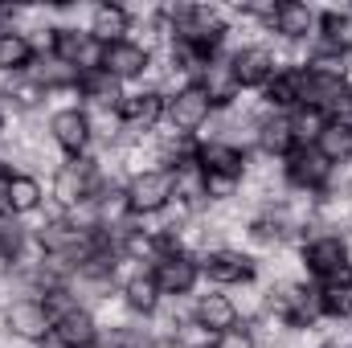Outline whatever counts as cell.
Masks as SVG:
<instances>
[{
    "label": "cell",
    "instance_id": "cell-1",
    "mask_svg": "<svg viewBox=\"0 0 352 348\" xmlns=\"http://www.w3.org/2000/svg\"><path fill=\"white\" fill-rule=\"evenodd\" d=\"M173 25H176L173 58L180 62V70H209L217 45L226 41V21L205 4H188V8L173 12Z\"/></svg>",
    "mask_w": 352,
    "mask_h": 348
},
{
    "label": "cell",
    "instance_id": "cell-2",
    "mask_svg": "<svg viewBox=\"0 0 352 348\" xmlns=\"http://www.w3.org/2000/svg\"><path fill=\"white\" fill-rule=\"evenodd\" d=\"M295 83H299V107H311V111H332L340 102H349L352 90H349V78L336 70V66H303L295 70Z\"/></svg>",
    "mask_w": 352,
    "mask_h": 348
},
{
    "label": "cell",
    "instance_id": "cell-3",
    "mask_svg": "<svg viewBox=\"0 0 352 348\" xmlns=\"http://www.w3.org/2000/svg\"><path fill=\"white\" fill-rule=\"evenodd\" d=\"M303 266L307 274H316L324 287H336V283H352V254L344 238H316L303 246Z\"/></svg>",
    "mask_w": 352,
    "mask_h": 348
},
{
    "label": "cell",
    "instance_id": "cell-4",
    "mask_svg": "<svg viewBox=\"0 0 352 348\" xmlns=\"http://www.w3.org/2000/svg\"><path fill=\"white\" fill-rule=\"evenodd\" d=\"M176 197V173L173 168H148V173H140L131 184H127V193H123V205L131 209V213H160L168 201Z\"/></svg>",
    "mask_w": 352,
    "mask_h": 348
},
{
    "label": "cell",
    "instance_id": "cell-5",
    "mask_svg": "<svg viewBox=\"0 0 352 348\" xmlns=\"http://www.w3.org/2000/svg\"><path fill=\"white\" fill-rule=\"evenodd\" d=\"M164 115H168V123H173L176 131H197L201 123H209L213 98H209V90L201 87V83H188V87H180L164 102Z\"/></svg>",
    "mask_w": 352,
    "mask_h": 348
},
{
    "label": "cell",
    "instance_id": "cell-6",
    "mask_svg": "<svg viewBox=\"0 0 352 348\" xmlns=\"http://www.w3.org/2000/svg\"><path fill=\"white\" fill-rule=\"evenodd\" d=\"M54 197H58L66 209L94 201V197H98V173H94V164H90V160H70V164H62V168H58V180H54Z\"/></svg>",
    "mask_w": 352,
    "mask_h": 348
},
{
    "label": "cell",
    "instance_id": "cell-7",
    "mask_svg": "<svg viewBox=\"0 0 352 348\" xmlns=\"http://www.w3.org/2000/svg\"><path fill=\"white\" fill-rule=\"evenodd\" d=\"M152 279H156L160 295H188L197 287V279H201V262L192 254H184V250H168L164 259L156 262Z\"/></svg>",
    "mask_w": 352,
    "mask_h": 348
},
{
    "label": "cell",
    "instance_id": "cell-8",
    "mask_svg": "<svg viewBox=\"0 0 352 348\" xmlns=\"http://www.w3.org/2000/svg\"><path fill=\"white\" fill-rule=\"evenodd\" d=\"M328 176H332V164H328L311 144H299V148L287 156V180H291L295 188L324 193V188H328Z\"/></svg>",
    "mask_w": 352,
    "mask_h": 348
},
{
    "label": "cell",
    "instance_id": "cell-9",
    "mask_svg": "<svg viewBox=\"0 0 352 348\" xmlns=\"http://www.w3.org/2000/svg\"><path fill=\"white\" fill-rule=\"evenodd\" d=\"M148 50L144 45H135V41H111V45H102L98 50V66L115 78V83H123V78H140L144 70H148Z\"/></svg>",
    "mask_w": 352,
    "mask_h": 348
},
{
    "label": "cell",
    "instance_id": "cell-10",
    "mask_svg": "<svg viewBox=\"0 0 352 348\" xmlns=\"http://www.w3.org/2000/svg\"><path fill=\"white\" fill-rule=\"evenodd\" d=\"M4 324H8V332L21 336V340H45V336L54 332V320H50V312H45L41 299H16V303L4 312Z\"/></svg>",
    "mask_w": 352,
    "mask_h": 348
},
{
    "label": "cell",
    "instance_id": "cell-11",
    "mask_svg": "<svg viewBox=\"0 0 352 348\" xmlns=\"http://www.w3.org/2000/svg\"><path fill=\"white\" fill-rule=\"evenodd\" d=\"M50 131H54L58 148H62L70 160H82V152H87V144H90V119H87V111H78V107L58 111V115L50 119Z\"/></svg>",
    "mask_w": 352,
    "mask_h": 348
},
{
    "label": "cell",
    "instance_id": "cell-12",
    "mask_svg": "<svg viewBox=\"0 0 352 348\" xmlns=\"http://www.w3.org/2000/svg\"><path fill=\"white\" fill-rule=\"evenodd\" d=\"M230 74H234V87H266L278 66H274V54L263 45H250V50H238L230 58Z\"/></svg>",
    "mask_w": 352,
    "mask_h": 348
},
{
    "label": "cell",
    "instance_id": "cell-13",
    "mask_svg": "<svg viewBox=\"0 0 352 348\" xmlns=\"http://www.w3.org/2000/svg\"><path fill=\"white\" fill-rule=\"evenodd\" d=\"M164 94L160 90H135V94H123L115 102V115L127 123V127H152L164 119Z\"/></svg>",
    "mask_w": 352,
    "mask_h": 348
},
{
    "label": "cell",
    "instance_id": "cell-14",
    "mask_svg": "<svg viewBox=\"0 0 352 348\" xmlns=\"http://www.w3.org/2000/svg\"><path fill=\"white\" fill-rule=\"evenodd\" d=\"M50 336H54V345H62V348H94L98 345V324H94V316L87 307H74V312L54 320Z\"/></svg>",
    "mask_w": 352,
    "mask_h": 348
},
{
    "label": "cell",
    "instance_id": "cell-15",
    "mask_svg": "<svg viewBox=\"0 0 352 348\" xmlns=\"http://www.w3.org/2000/svg\"><path fill=\"white\" fill-rule=\"evenodd\" d=\"M192 164L201 168V173H213V176H234V180H242V168H246V152L242 148H234V144H201L197 152H192Z\"/></svg>",
    "mask_w": 352,
    "mask_h": 348
},
{
    "label": "cell",
    "instance_id": "cell-16",
    "mask_svg": "<svg viewBox=\"0 0 352 348\" xmlns=\"http://www.w3.org/2000/svg\"><path fill=\"white\" fill-rule=\"evenodd\" d=\"M201 270H205L213 283H221V287H230V283H250V279H254V262L246 259L242 250H209V254L201 259Z\"/></svg>",
    "mask_w": 352,
    "mask_h": 348
},
{
    "label": "cell",
    "instance_id": "cell-17",
    "mask_svg": "<svg viewBox=\"0 0 352 348\" xmlns=\"http://www.w3.org/2000/svg\"><path fill=\"white\" fill-rule=\"evenodd\" d=\"M94 37L90 33H78V29H54L50 33V54H54V62H62V66H82V62H90L94 58ZM94 66H98V58H94Z\"/></svg>",
    "mask_w": 352,
    "mask_h": 348
},
{
    "label": "cell",
    "instance_id": "cell-18",
    "mask_svg": "<svg viewBox=\"0 0 352 348\" xmlns=\"http://www.w3.org/2000/svg\"><path fill=\"white\" fill-rule=\"evenodd\" d=\"M274 312L291 324V328H303L320 316V291L311 287H287L278 299H274Z\"/></svg>",
    "mask_w": 352,
    "mask_h": 348
},
{
    "label": "cell",
    "instance_id": "cell-19",
    "mask_svg": "<svg viewBox=\"0 0 352 348\" xmlns=\"http://www.w3.org/2000/svg\"><path fill=\"white\" fill-rule=\"evenodd\" d=\"M311 148H316L328 164H349L352 160V119H328Z\"/></svg>",
    "mask_w": 352,
    "mask_h": 348
},
{
    "label": "cell",
    "instance_id": "cell-20",
    "mask_svg": "<svg viewBox=\"0 0 352 348\" xmlns=\"http://www.w3.org/2000/svg\"><path fill=\"white\" fill-rule=\"evenodd\" d=\"M192 316H197L201 328H209V332H217V336L230 332V328H238V307L230 303V295H217V291H213V295H201Z\"/></svg>",
    "mask_w": 352,
    "mask_h": 348
},
{
    "label": "cell",
    "instance_id": "cell-21",
    "mask_svg": "<svg viewBox=\"0 0 352 348\" xmlns=\"http://www.w3.org/2000/svg\"><path fill=\"white\" fill-rule=\"evenodd\" d=\"M270 25L283 33V37H307L311 33V25H316V12L307 8V4H299V0H283V4H274V12H270Z\"/></svg>",
    "mask_w": 352,
    "mask_h": 348
},
{
    "label": "cell",
    "instance_id": "cell-22",
    "mask_svg": "<svg viewBox=\"0 0 352 348\" xmlns=\"http://www.w3.org/2000/svg\"><path fill=\"white\" fill-rule=\"evenodd\" d=\"M127 25H131L127 8H119V4H98V8H94V17H90L87 33L98 41V45H111V41H123Z\"/></svg>",
    "mask_w": 352,
    "mask_h": 348
},
{
    "label": "cell",
    "instance_id": "cell-23",
    "mask_svg": "<svg viewBox=\"0 0 352 348\" xmlns=\"http://www.w3.org/2000/svg\"><path fill=\"white\" fill-rule=\"evenodd\" d=\"M258 144H263L266 156H291L299 144H295V131H291V119H283V115H270L258 123Z\"/></svg>",
    "mask_w": 352,
    "mask_h": 348
},
{
    "label": "cell",
    "instance_id": "cell-24",
    "mask_svg": "<svg viewBox=\"0 0 352 348\" xmlns=\"http://www.w3.org/2000/svg\"><path fill=\"white\" fill-rule=\"evenodd\" d=\"M123 299H127V307L131 312H140V316H152L156 307H160V287H156V279L152 274H131L127 283H123Z\"/></svg>",
    "mask_w": 352,
    "mask_h": 348
},
{
    "label": "cell",
    "instance_id": "cell-25",
    "mask_svg": "<svg viewBox=\"0 0 352 348\" xmlns=\"http://www.w3.org/2000/svg\"><path fill=\"white\" fill-rule=\"evenodd\" d=\"M320 29L328 54H352V12H324Z\"/></svg>",
    "mask_w": 352,
    "mask_h": 348
},
{
    "label": "cell",
    "instance_id": "cell-26",
    "mask_svg": "<svg viewBox=\"0 0 352 348\" xmlns=\"http://www.w3.org/2000/svg\"><path fill=\"white\" fill-rule=\"evenodd\" d=\"M33 66V41L25 33H0V70H29Z\"/></svg>",
    "mask_w": 352,
    "mask_h": 348
},
{
    "label": "cell",
    "instance_id": "cell-27",
    "mask_svg": "<svg viewBox=\"0 0 352 348\" xmlns=\"http://www.w3.org/2000/svg\"><path fill=\"white\" fill-rule=\"evenodd\" d=\"M263 90H266V102H270L274 111H295V107H299V83H295V70H278Z\"/></svg>",
    "mask_w": 352,
    "mask_h": 348
},
{
    "label": "cell",
    "instance_id": "cell-28",
    "mask_svg": "<svg viewBox=\"0 0 352 348\" xmlns=\"http://www.w3.org/2000/svg\"><path fill=\"white\" fill-rule=\"evenodd\" d=\"M78 87H82V94L94 98V102H119V98H123V94H119V83H115L102 66L82 70V74H78Z\"/></svg>",
    "mask_w": 352,
    "mask_h": 348
},
{
    "label": "cell",
    "instance_id": "cell-29",
    "mask_svg": "<svg viewBox=\"0 0 352 348\" xmlns=\"http://www.w3.org/2000/svg\"><path fill=\"white\" fill-rule=\"evenodd\" d=\"M41 205V184L25 173H12V184H8V209L12 213H33Z\"/></svg>",
    "mask_w": 352,
    "mask_h": 348
},
{
    "label": "cell",
    "instance_id": "cell-30",
    "mask_svg": "<svg viewBox=\"0 0 352 348\" xmlns=\"http://www.w3.org/2000/svg\"><path fill=\"white\" fill-rule=\"evenodd\" d=\"M320 316H336V320H352V283H336L320 291Z\"/></svg>",
    "mask_w": 352,
    "mask_h": 348
},
{
    "label": "cell",
    "instance_id": "cell-31",
    "mask_svg": "<svg viewBox=\"0 0 352 348\" xmlns=\"http://www.w3.org/2000/svg\"><path fill=\"white\" fill-rule=\"evenodd\" d=\"M324 123H328V115H320V111H311V107H295V115H291L295 144H316V135L324 131Z\"/></svg>",
    "mask_w": 352,
    "mask_h": 348
},
{
    "label": "cell",
    "instance_id": "cell-32",
    "mask_svg": "<svg viewBox=\"0 0 352 348\" xmlns=\"http://www.w3.org/2000/svg\"><path fill=\"white\" fill-rule=\"evenodd\" d=\"M201 184H205V193L209 197H234V188H238V180L234 176H213V173H201Z\"/></svg>",
    "mask_w": 352,
    "mask_h": 348
},
{
    "label": "cell",
    "instance_id": "cell-33",
    "mask_svg": "<svg viewBox=\"0 0 352 348\" xmlns=\"http://www.w3.org/2000/svg\"><path fill=\"white\" fill-rule=\"evenodd\" d=\"M16 246H21V230H16L12 221H4V217H0V259H12V254H16Z\"/></svg>",
    "mask_w": 352,
    "mask_h": 348
},
{
    "label": "cell",
    "instance_id": "cell-34",
    "mask_svg": "<svg viewBox=\"0 0 352 348\" xmlns=\"http://www.w3.org/2000/svg\"><path fill=\"white\" fill-rule=\"evenodd\" d=\"M213 348H254V336H250V328H230V332L217 336Z\"/></svg>",
    "mask_w": 352,
    "mask_h": 348
},
{
    "label": "cell",
    "instance_id": "cell-35",
    "mask_svg": "<svg viewBox=\"0 0 352 348\" xmlns=\"http://www.w3.org/2000/svg\"><path fill=\"white\" fill-rule=\"evenodd\" d=\"M45 94V87L41 83H29V87H16V90H8V98L16 102V107H37V98Z\"/></svg>",
    "mask_w": 352,
    "mask_h": 348
},
{
    "label": "cell",
    "instance_id": "cell-36",
    "mask_svg": "<svg viewBox=\"0 0 352 348\" xmlns=\"http://www.w3.org/2000/svg\"><path fill=\"white\" fill-rule=\"evenodd\" d=\"M8 184H12V173H8V168L0 164V213L8 209Z\"/></svg>",
    "mask_w": 352,
    "mask_h": 348
},
{
    "label": "cell",
    "instance_id": "cell-37",
    "mask_svg": "<svg viewBox=\"0 0 352 348\" xmlns=\"http://www.w3.org/2000/svg\"><path fill=\"white\" fill-rule=\"evenodd\" d=\"M324 348H344V345H324Z\"/></svg>",
    "mask_w": 352,
    "mask_h": 348
},
{
    "label": "cell",
    "instance_id": "cell-38",
    "mask_svg": "<svg viewBox=\"0 0 352 348\" xmlns=\"http://www.w3.org/2000/svg\"><path fill=\"white\" fill-rule=\"evenodd\" d=\"M0 131H4V115H0Z\"/></svg>",
    "mask_w": 352,
    "mask_h": 348
},
{
    "label": "cell",
    "instance_id": "cell-39",
    "mask_svg": "<svg viewBox=\"0 0 352 348\" xmlns=\"http://www.w3.org/2000/svg\"><path fill=\"white\" fill-rule=\"evenodd\" d=\"M197 348H213V345H197Z\"/></svg>",
    "mask_w": 352,
    "mask_h": 348
}]
</instances>
